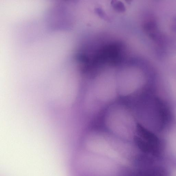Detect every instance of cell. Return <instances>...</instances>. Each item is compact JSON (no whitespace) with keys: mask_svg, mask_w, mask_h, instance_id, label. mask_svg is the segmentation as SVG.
I'll list each match as a JSON object with an SVG mask.
<instances>
[{"mask_svg":"<svg viewBox=\"0 0 176 176\" xmlns=\"http://www.w3.org/2000/svg\"><path fill=\"white\" fill-rule=\"evenodd\" d=\"M114 80H115V79H114Z\"/></svg>","mask_w":176,"mask_h":176,"instance_id":"6da1fadb","label":"cell"}]
</instances>
